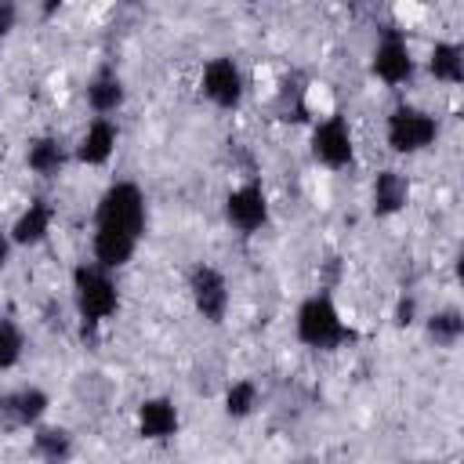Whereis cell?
Masks as SVG:
<instances>
[{"label":"cell","instance_id":"cell-18","mask_svg":"<svg viewBox=\"0 0 464 464\" xmlns=\"http://www.w3.org/2000/svg\"><path fill=\"white\" fill-rule=\"evenodd\" d=\"M424 72L442 87H460L464 83V47L457 40H435L428 47Z\"/></svg>","mask_w":464,"mask_h":464},{"label":"cell","instance_id":"cell-1","mask_svg":"<svg viewBox=\"0 0 464 464\" xmlns=\"http://www.w3.org/2000/svg\"><path fill=\"white\" fill-rule=\"evenodd\" d=\"M149 232V196L138 181L120 178L109 181L94 203L91 228V257L112 272L127 268Z\"/></svg>","mask_w":464,"mask_h":464},{"label":"cell","instance_id":"cell-7","mask_svg":"<svg viewBox=\"0 0 464 464\" xmlns=\"http://www.w3.org/2000/svg\"><path fill=\"white\" fill-rule=\"evenodd\" d=\"M221 218L239 236L265 232L272 225V199H268L265 185L257 178H250V181H239L236 188H228L225 192V203H221Z\"/></svg>","mask_w":464,"mask_h":464},{"label":"cell","instance_id":"cell-11","mask_svg":"<svg viewBox=\"0 0 464 464\" xmlns=\"http://www.w3.org/2000/svg\"><path fill=\"white\" fill-rule=\"evenodd\" d=\"M116 149H120V123L112 116H91L80 138L72 141V163L102 170L112 163Z\"/></svg>","mask_w":464,"mask_h":464},{"label":"cell","instance_id":"cell-22","mask_svg":"<svg viewBox=\"0 0 464 464\" xmlns=\"http://www.w3.org/2000/svg\"><path fill=\"white\" fill-rule=\"evenodd\" d=\"M417 323H420V304H417L413 294H402V297L395 301V308H392V326H395V330H410V326H417Z\"/></svg>","mask_w":464,"mask_h":464},{"label":"cell","instance_id":"cell-8","mask_svg":"<svg viewBox=\"0 0 464 464\" xmlns=\"http://www.w3.org/2000/svg\"><path fill=\"white\" fill-rule=\"evenodd\" d=\"M199 94L221 112H236L246 98V72L232 54H214L203 62L199 72Z\"/></svg>","mask_w":464,"mask_h":464},{"label":"cell","instance_id":"cell-5","mask_svg":"<svg viewBox=\"0 0 464 464\" xmlns=\"http://www.w3.org/2000/svg\"><path fill=\"white\" fill-rule=\"evenodd\" d=\"M308 156L315 167L323 170H352L355 167V130L348 123V116L341 112H330V116H319L312 120V130H308Z\"/></svg>","mask_w":464,"mask_h":464},{"label":"cell","instance_id":"cell-14","mask_svg":"<svg viewBox=\"0 0 464 464\" xmlns=\"http://www.w3.org/2000/svg\"><path fill=\"white\" fill-rule=\"evenodd\" d=\"M83 105L91 109V116H116L127 105V80L116 65H98L87 83H83Z\"/></svg>","mask_w":464,"mask_h":464},{"label":"cell","instance_id":"cell-20","mask_svg":"<svg viewBox=\"0 0 464 464\" xmlns=\"http://www.w3.org/2000/svg\"><path fill=\"white\" fill-rule=\"evenodd\" d=\"M261 406V384L254 377H236L225 384V395H221V413L228 420H250Z\"/></svg>","mask_w":464,"mask_h":464},{"label":"cell","instance_id":"cell-24","mask_svg":"<svg viewBox=\"0 0 464 464\" xmlns=\"http://www.w3.org/2000/svg\"><path fill=\"white\" fill-rule=\"evenodd\" d=\"M11 254H14V243H11V232L7 225H0V272L11 265Z\"/></svg>","mask_w":464,"mask_h":464},{"label":"cell","instance_id":"cell-23","mask_svg":"<svg viewBox=\"0 0 464 464\" xmlns=\"http://www.w3.org/2000/svg\"><path fill=\"white\" fill-rule=\"evenodd\" d=\"M18 18H22L18 0H0V44L18 29Z\"/></svg>","mask_w":464,"mask_h":464},{"label":"cell","instance_id":"cell-9","mask_svg":"<svg viewBox=\"0 0 464 464\" xmlns=\"http://www.w3.org/2000/svg\"><path fill=\"white\" fill-rule=\"evenodd\" d=\"M51 395L40 384H14L0 392V435L33 431L40 420H47Z\"/></svg>","mask_w":464,"mask_h":464},{"label":"cell","instance_id":"cell-2","mask_svg":"<svg viewBox=\"0 0 464 464\" xmlns=\"http://www.w3.org/2000/svg\"><path fill=\"white\" fill-rule=\"evenodd\" d=\"M69 294H72V312L80 319L83 337L87 334L94 337L109 319L120 315V304H123V290H120L116 272L105 268V265H98L94 257L72 265V272H69Z\"/></svg>","mask_w":464,"mask_h":464},{"label":"cell","instance_id":"cell-10","mask_svg":"<svg viewBox=\"0 0 464 464\" xmlns=\"http://www.w3.org/2000/svg\"><path fill=\"white\" fill-rule=\"evenodd\" d=\"M370 72L384 87H410L417 80V54L402 33H384L370 51Z\"/></svg>","mask_w":464,"mask_h":464},{"label":"cell","instance_id":"cell-15","mask_svg":"<svg viewBox=\"0 0 464 464\" xmlns=\"http://www.w3.org/2000/svg\"><path fill=\"white\" fill-rule=\"evenodd\" d=\"M54 218H58V214H54V203H51L47 196H33V199L14 214V221L7 225L14 250H33V246L47 243V236L54 232Z\"/></svg>","mask_w":464,"mask_h":464},{"label":"cell","instance_id":"cell-13","mask_svg":"<svg viewBox=\"0 0 464 464\" xmlns=\"http://www.w3.org/2000/svg\"><path fill=\"white\" fill-rule=\"evenodd\" d=\"M134 431L145 442H170L181 431V410L170 395H145L134 410Z\"/></svg>","mask_w":464,"mask_h":464},{"label":"cell","instance_id":"cell-17","mask_svg":"<svg viewBox=\"0 0 464 464\" xmlns=\"http://www.w3.org/2000/svg\"><path fill=\"white\" fill-rule=\"evenodd\" d=\"M424 341L435 344L439 352H453L464 341V312L457 304H439L428 315H420Z\"/></svg>","mask_w":464,"mask_h":464},{"label":"cell","instance_id":"cell-3","mask_svg":"<svg viewBox=\"0 0 464 464\" xmlns=\"http://www.w3.org/2000/svg\"><path fill=\"white\" fill-rule=\"evenodd\" d=\"M294 337H297V344H304L312 352H337V348L359 341L355 326L341 315L334 294H326V290L301 297V304L294 308Z\"/></svg>","mask_w":464,"mask_h":464},{"label":"cell","instance_id":"cell-4","mask_svg":"<svg viewBox=\"0 0 464 464\" xmlns=\"http://www.w3.org/2000/svg\"><path fill=\"white\" fill-rule=\"evenodd\" d=\"M442 138V123L431 109L424 105H413V102H399L388 116H384V145L410 160V156H420L428 149H435Z\"/></svg>","mask_w":464,"mask_h":464},{"label":"cell","instance_id":"cell-6","mask_svg":"<svg viewBox=\"0 0 464 464\" xmlns=\"http://www.w3.org/2000/svg\"><path fill=\"white\" fill-rule=\"evenodd\" d=\"M185 290H188V301H192V312L210 323V326H221L228 319V308H232V286H228V276L210 265V261H196L188 272H185Z\"/></svg>","mask_w":464,"mask_h":464},{"label":"cell","instance_id":"cell-19","mask_svg":"<svg viewBox=\"0 0 464 464\" xmlns=\"http://www.w3.org/2000/svg\"><path fill=\"white\" fill-rule=\"evenodd\" d=\"M29 453L40 457V460H51V464L69 460V457L76 453V435H72L65 424H47V420H40V424L29 431Z\"/></svg>","mask_w":464,"mask_h":464},{"label":"cell","instance_id":"cell-16","mask_svg":"<svg viewBox=\"0 0 464 464\" xmlns=\"http://www.w3.org/2000/svg\"><path fill=\"white\" fill-rule=\"evenodd\" d=\"M72 163V145L58 134H33L25 141V170L36 174L40 181H54L65 174Z\"/></svg>","mask_w":464,"mask_h":464},{"label":"cell","instance_id":"cell-12","mask_svg":"<svg viewBox=\"0 0 464 464\" xmlns=\"http://www.w3.org/2000/svg\"><path fill=\"white\" fill-rule=\"evenodd\" d=\"M413 199V181L406 170L399 167H381L373 178H370V214L388 221V218H399Z\"/></svg>","mask_w":464,"mask_h":464},{"label":"cell","instance_id":"cell-21","mask_svg":"<svg viewBox=\"0 0 464 464\" xmlns=\"http://www.w3.org/2000/svg\"><path fill=\"white\" fill-rule=\"evenodd\" d=\"M25 326L14 315H0V373H11L25 359Z\"/></svg>","mask_w":464,"mask_h":464}]
</instances>
